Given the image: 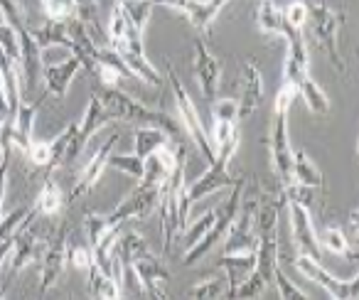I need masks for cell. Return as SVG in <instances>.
<instances>
[{
  "mask_svg": "<svg viewBox=\"0 0 359 300\" xmlns=\"http://www.w3.org/2000/svg\"><path fill=\"white\" fill-rule=\"evenodd\" d=\"M170 175H172V170H170V168L165 165V163L153 153V156L145 158V170H143V177H140V182H143V185L163 187L165 180H168Z\"/></svg>",
  "mask_w": 359,
  "mask_h": 300,
  "instance_id": "36",
  "label": "cell"
},
{
  "mask_svg": "<svg viewBox=\"0 0 359 300\" xmlns=\"http://www.w3.org/2000/svg\"><path fill=\"white\" fill-rule=\"evenodd\" d=\"M293 182L315 187V190L323 187V172H320V168L310 161V156L305 153V150H295L293 153Z\"/></svg>",
  "mask_w": 359,
  "mask_h": 300,
  "instance_id": "24",
  "label": "cell"
},
{
  "mask_svg": "<svg viewBox=\"0 0 359 300\" xmlns=\"http://www.w3.org/2000/svg\"><path fill=\"white\" fill-rule=\"evenodd\" d=\"M195 76L197 84L202 89V96L207 101H212L219 89V76H222V62L212 55V50L207 47V42L202 37L195 40Z\"/></svg>",
  "mask_w": 359,
  "mask_h": 300,
  "instance_id": "12",
  "label": "cell"
},
{
  "mask_svg": "<svg viewBox=\"0 0 359 300\" xmlns=\"http://www.w3.org/2000/svg\"><path fill=\"white\" fill-rule=\"evenodd\" d=\"M298 96H303V101H305V106H308L313 114H318V116H325V114H330V99H327V94H325L323 89H320L318 84H315L310 76H305L303 81L298 84Z\"/></svg>",
  "mask_w": 359,
  "mask_h": 300,
  "instance_id": "27",
  "label": "cell"
},
{
  "mask_svg": "<svg viewBox=\"0 0 359 300\" xmlns=\"http://www.w3.org/2000/svg\"><path fill=\"white\" fill-rule=\"evenodd\" d=\"M285 205V192H266L256 207V236H273L278 226V212Z\"/></svg>",
  "mask_w": 359,
  "mask_h": 300,
  "instance_id": "19",
  "label": "cell"
},
{
  "mask_svg": "<svg viewBox=\"0 0 359 300\" xmlns=\"http://www.w3.org/2000/svg\"><path fill=\"white\" fill-rule=\"evenodd\" d=\"M285 205H288L290 229H293V241H295V246H298V254L320 261V239H318V234H315L310 210L293 200H285Z\"/></svg>",
  "mask_w": 359,
  "mask_h": 300,
  "instance_id": "11",
  "label": "cell"
},
{
  "mask_svg": "<svg viewBox=\"0 0 359 300\" xmlns=\"http://www.w3.org/2000/svg\"><path fill=\"white\" fill-rule=\"evenodd\" d=\"M283 18H285V22H288L290 27H298V30H303V25L308 22V6H305L303 0H298V3H290V6L283 11Z\"/></svg>",
  "mask_w": 359,
  "mask_h": 300,
  "instance_id": "49",
  "label": "cell"
},
{
  "mask_svg": "<svg viewBox=\"0 0 359 300\" xmlns=\"http://www.w3.org/2000/svg\"><path fill=\"white\" fill-rule=\"evenodd\" d=\"M35 42L42 50H50V47H62V50L72 52V37H69V27L67 22H57V20H47L42 27L30 30Z\"/></svg>",
  "mask_w": 359,
  "mask_h": 300,
  "instance_id": "23",
  "label": "cell"
},
{
  "mask_svg": "<svg viewBox=\"0 0 359 300\" xmlns=\"http://www.w3.org/2000/svg\"><path fill=\"white\" fill-rule=\"evenodd\" d=\"M320 246L327 249V251H332L334 256H347V259L357 261V251L349 249V241H347V236H344L342 229H334V226L325 229L323 236H320Z\"/></svg>",
  "mask_w": 359,
  "mask_h": 300,
  "instance_id": "32",
  "label": "cell"
},
{
  "mask_svg": "<svg viewBox=\"0 0 359 300\" xmlns=\"http://www.w3.org/2000/svg\"><path fill=\"white\" fill-rule=\"evenodd\" d=\"M308 22H310V30H313V37L318 42L320 50L327 55L330 64L344 74L347 71V64H344L342 55H339V47H337V32L344 22V13L342 11H334L330 8L327 3H313L308 6Z\"/></svg>",
  "mask_w": 359,
  "mask_h": 300,
  "instance_id": "3",
  "label": "cell"
},
{
  "mask_svg": "<svg viewBox=\"0 0 359 300\" xmlns=\"http://www.w3.org/2000/svg\"><path fill=\"white\" fill-rule=\"evenodd\" d=\"M37 254H40V241H37V236L30 231V226L27 229H22L20 234L13 239V251H11V268L15 271H22L25 266H30L32 261L37 259Z\"/></svg>",
  "mask_w": 359,
  "mask_h": 300,
  "instance_id": "21",
  "label": "cell"
},
{
  "mask_svg": "<svg viewBox=\"0 0 359 300\" xmlns=\"http://www.w3.org/2000/svg\"><path fill=\"white\" fill-rule=\"evenodd\" d=\"M295 268H298L305 278L315 280L320 288L327 290L330 298L357 300V288H359L357 275H354V278H349V280H339V278H334L330 271H325L323 266H320V261L310 259V256H303V254H298V259H295Z\"/></svg>",
  "mask_w": 359,
  "mask_h": 300,
  "instance_id": "8",
  "label": "cell"
},
{
  "mask_svg": "<svg viewBox=\"0 0 359 300\" xmlns=\"http://www.w3.org/2000/svg\"><path fill=\"white\" fill-rule=\"evenodd\" d=\"M168 138H170V135L165 133V130L155 128V125H138V130H135V138H133V148H135L133 153L145 161L148 156H153L160 145L168 143Z\"/></svg>",
  "mask_w": 359,
  "mask_h": 300,
  "instance_id": "25",
  "label": "cell"
},
{
  "mask_svg": "<svg viewBox=\"0 0 359 300\" xmlns=\"http://www.w3.org/2000/svg\"><path fill=\"white\" fill-rule=\"evenodd\" d=\"M278 268V241L273 236H259V246H256V273L273 285V271Z\"/></svg>",
  "mask_w": 359,
  "mask_h": 300,
  "instance_id": "22",
  "label": "cell"
},
{
  "mask_svg": "<svg viewBox=\"0 0 359 300\" xmlns=\"http://www.w3.org/2000/svg\"><path fill=\"white\" fill-rule=\"evenodd\" d=\"M35 207H37V212H40V214H57V212L62 210V190H60V185L52 180V177H47V180H45V185H42Z\"/></svg>",
  "mask_w": 359,
  "mask_h": 300,
  "instance_id": "31",
  "label": "cell"
},
{
  "mask_svg": "<svg viewBox=\"0 0 359 300\" xmlns=\"http://www.w3.org/2000/svg\"><path fill=\"white\" fill-rule=\"evenodd\" d=\"M128 18H126L123 8H121V3L116 0L114 3V11H111V20H109V40L111 45H116V42H121L126 37V32H128Z\"/></svg>",
  "mask_w": 359,
  "mask_h": 300,
  "instance_id": "41",
  "label": "cell"
},
{
  "mask_svg": "<svg viewBox=\"0 0 359 300\" xmlns=\"http://www.w3.org/2000/svg\"><path fill=\"white\" fill-rule=\"evenodd\" d=\"M84 229H86V239H89V246L94 249L96 244H99L101 239H104L106 234H109L111 229H116L114 224H111L109 219H106V214H86L84 217Z\"/></svg>",
  "mask_w": 359,
  "mask_h": 300,
  "instance_id": "38",
  "label": "cell"
},
{
  "mask_svg": "<svg viewBox=\"0 0 359 300\" xmlns=\"http://www.w3.org/2000/svg\"><path fill=\"white\" fill-rule=\"evenodd\" d=\"M215 217H217V212L215 210H210V212H205V214L200 217L197 221H187V226L182 229V241H185V251L190 249V246H195L197 241L202 239V236L207 234V231L212 229V224H215Z\"/></svg>",
  "mask_w": 359,
  "mask_h": 300,
  "instance_id": "34",
  "label": "cell"
},
{
  "mask_svg": "<svg viewBox=\"0 0 359 300\" xmlns=\"http://www.w3.org/2000/svg\"><path fill=\"white\" fill-rule=\"evenodd\" d=\"M212 121H231L236 123L239 121V106L234 99H219L212 106Z\"/></svg>",
  "mask_w": 359,
  "mask_h": 300,
  "instance_id": "48",
  "label": "cell"
},
{
  "mask_svg": "<svg viewBox=\"0 0 359 300\" xmlns=\"http://www.w3.org/2000/svg\"><path fill=\"white\" fill-rule=\"evenodd\" d=\"M111 121H114V116H111V111L106 109L104 104H101L99 96L91 94L89 106H86V111H84V118H81L79 128H76L74 140H72L69 150H67L65 165H67V163H74L76 158L81 156V150L86 148V143H89V140L94 138V133H99L101 128H106V125H109Z\"/></svg>",
  "mask_w": 359,
  "mask_h": 300,
  "instance_id": "9",
  "label": "cell"
},
{
  "mask_svg": "<svg viewBox=\"0 0 359 300\" xmlns=\"http://www.w3.org/2000/svg\"><path fill=\"white\" fill-rule=\"evenodd\" d=\"M67 226H62L57 239L47 246L45 259H42V268H40V293H47L52 285L60 280V275L65 273V264H67Z\"/></svg>",
  "mask_w": 359,
  "mask_h": 300,
  "instance_id": "17",
  "label": "cell"
},
{
  "mask_svg": "<svg viewBox=\"0 0 359 300\" xmlns=\"http://www.w3.org/2000/svg\"><path fill=\"white\" fill-rule=\"evenodd\" d=\"M109 67V69H114V71H118V76L121 79H135L133 76V71L126 67V62H123V57L118 55V52L114 50V47H101L99 45V52H96V67Z\"/></svg>",
  "mask_w": 359,
  "mask_h": 300,
  "instance_id": "37",
  "label": "cell"
},
{
  "mask_svg": "<svg viewBox=\"0 0 359 300\" xmlns=\"http://www.w3.org/2000/svg\"><path fill=\"white\" fill-rule=\"evenodd\" d=\"M264 101V79L254 60L246 62L244 67V84H241V96L236 101L239 106V118H249Z\"/></svg>",
  "mask_w": 359,
  "mask_h": 300,
  "instance_id": "18",
  "label": "cell"
},
{
  "mask_svg": "<svg viewBox=\"0 0 359 300\" xmlns=\"http://www.w3.org/2000/svg\"><path fill=\"white\" fill-rule=\"evenodd\" d=\"M0 50L6 52L15 64H20V42H18V32L8 22H0Z\"/></svg>",
  "mask_w": 359,
  "mask_h": 300,
  "instance_id": "42",
  "label": "cell"
},
{
  "mask_svg": "<svg viewBox=\"0 0 359 300\" xmlns=\"http://www.w3.org/2000/svg\"><path fill=\"white\" fill-rule=\"evenodd\" d=\"M89 293L94 298H121V290L116 288V283L111 280V275L106 271H101L96 264L89 266Z\"/></svg>",
  "mask_w": 359,
  "mask_h": 300,
  "instance_id": "29",
  "label": "cell"
},
{
  "mask_svg": "<svg viewBox=\"0 0 359 300\" xmlns=\"http://www.w3.org/2000/svg\"><path fill=\"white\" fill-rule=\"evenodd\" d=\"M256 197H246L241 200L239 214L231 221L229 231L224 236V254H254L259 246V236H256Z\"/></svg>",
  "mask_w": 359,
  "mask_h": 300,
  "instance_id": "7",
  "label": "cell"
},
{
  "mask_svg": "<svg viewBox=\"0 0 359 300\" xmlns=\"http://www.w3.org/2000/svg\"><path fill=\"white\" fill-rule=\"evenodd\" d=\"M168 79H170V86H172V96H175V106H177L180 123H182L185 133L192 138V143L197 145V150H200L202 156L207 158V163H212V161H215V156H217L215 143H212L210 133H207L205 123H202L200 114H197V106L192 104L185 84H182V81L177 79V74H175L172 64H168Z\"/></svg>",
  "mask_w": 359,
  "mask_h": 300,
  "instance_id": "6",
  "label": "cell"
},
{
  "mask_svg": "<svg viewBox=\"0 0 359 300\" xmlns=\"http://www.w3.org/2000/svg\"><path fill=\"white\" fill-rule=\"evenodd\" d=\"M130 268H133L135 278H138L140 288H143L145 293L153 295V298H165L163 285L170 280V271L165 268L163 261L155 259L153 254H145L130 261Z\"/></svg>",
  "mask_w": 359,
  "mask_h": 300,
  "instance_id": "15",
  "label": "cell"
},
{
  "mask_svg": "<svg viewBox=\"0 0 359 300\" xmlns=\"http://www.w3.org/2000/svg\"><path fill=\"white\" fill-rule=\"evenodd\" d=\"M244 192H246V177H236V182L231 185V195L229 200L224 202V205L219 207L215 217V224H212V229L207 231L205 236H202L200 241H197L195 246H190V249L185 251V259H182V264L185 266H192L197 264L200 259H205L207 254H210L212 249L217 246V241H222L226 236V231H229L231 221L236 219V214H239V207H241V200H244Z\"/></svg>",
  "mask_w": 359,
  "mask_h": 300,
  "instance_id": "4",
  "label": "cell"
},
{
  "mask_svg": "<svg viewBox=\"0 0 359 300\" xmlns=\"http://www.w3.org/2000/svg\"><path fill=\"white\" fill-rule=\"evenodd\" d=\"M190 298H197V300H215V298H219V295H224V280L222 278H205V280H200V283H195L190 288Z\"/></svg>",
  "mask_w": 359,
  "mask_h": 300,
  "instance_id": "40",
  "label": "cell"
},
{
  "mask_svg": "<svg viewBox=\"0 0 359 300\" xmlns=\"http://www.w3.org/2000/svg\"><path fill=\"white\" fill-rule=\"evenodd\" d=\"M273 285H276V290H278V295L283 300H305V298H308V293H303V290H300L298 285H295L293 280H290L288 275L280 271V266L273 271Z\"/></svg>",
  "mask_w": 359,
  "mask_h": 300,
  "instance_id": "43",
  "label": "cell"
},
{
  "mask_svg": "<svg viewBox=\"0 0 359 300\" xmlns=\"http://www.w3.org/2000/svg\"><path fill=\"white\" fill-rule=\"evenodd\" d=\"M74 18L94 30L99 22V0H74Z\"/></svg>",
  "mask_w": 359,
  "mask_h": 300,
  "instance_id": "45",
  "label": "cell"
},
{
  "mask_svg": "<svg viewBox=\"0 0 359 300\" xmlns=\"http://www.w3.org/2000/svg\"><path fill=\"white\" fill-rule=\"evenodd\" d=\"M11 118V109H8V99H6V89H3V76H0V123Z\"/></svg>",
  "mask_w": 359,
  "mask_h": 300,
  "instance_id": "52",
  "label": "cell"
},
{
  "mask_svg": "<svg viewBox=\"0 0 359 300\" xmlns=\"http://www.w3.org/2000/svg\"><path fill=\"white\" fill-rule=\"evenodd\" d=\"M81 69H84V64H81V60L74 55L57 62V64H47L45 62V67H42V79H45L47 94L57 96V99H65L72 81L76 79V74H79Z\"/></svg>",
  "mask_w": 359,
  "mask_h": 300,
  "instance_id": "16",
  "label": "cell"
},
{
  "mask_svg": "<svg viewBox=\"0 0 359 300\" xmlns=\"http://www.w3.org/2000/svg\"><path fill=\"white\" fill-rule=\"evenodd\" d=\"M239 130H236V123H231V121H215V125H212V143H215V148L217 145H222V143H226V140L231 138V135H236Z\"/></svg>",
  "mask_w": 359,
  "mask_h": 300,
  "instance_id": "50",
  "label": "cell"
},
{
  "mask_svg": "<svg viewBox=\"0 0 359 300\" xmlns=\"http://www.w3.org/2000/svg\"><path fill=\"white\" fill-rule=\"evenodd\" d=\"M153 6H165L170 11H180L182 15H187L195 6V0H153Z\"/></svg>",
  "mask_w": 359,
  "mask_h": 300,
  "instance_id": "51",
  "label": "cell"
},
{
  "mask_svg": "<svg viewBox=\"0 0 359 300\" xmlns=\"http://www.w3.org/2000/svg\"><path fill=\"white\" fill-rule=\"evenodd\" d=\"M25 156L35 168H50L52 165V145H50V140H32Z\"/></svg>",
  "mask_w": 359,
  "mask_h": 300,
  "instance_id": "46",
  "label": "cell"
},
{
  "mask_svg": "<svg viewBox=\"0 0 359 300\" xmlns=\"http://www.w3.org/2000/svg\"><path fill=\"white\" fill-rule=\"evenodd\" d=\"M40 111V101H20L18 111L6 121L8 135H11V145L18 148L25 156L27 148L35 138H32V128H35V116Z\"/></svg>",
  "mask_w": 359,
  "mask_h": 300,
  "instance_id": "13",
  "label": "cell"
},
{
  "mask_svg": "<svg viewBox=\"0 0 359 300\" xmlns=\"http://www.w3.org/2000/svg\"><path fill=\"white\" fill-rule=\"evenodd\" d=\"M67 261L76 266L81 271H89V266L94 264V256H91V246L89 244H74V246H67Z\"/></svg>",
  "mask_w": 359,
  "mask_h": 300,
  "instance_id": "47",
  "label": "cell"
},
{
  "mask_svg": "<svg viewBox=\"0 0 359 300\" xmlns=\"http://www.w3.org/2000/svg\"><path fill=\"white\" fill-rule=\"evenodd\" d=\"M158 200H160V187L158 185H143L140 182L114 212L106 214V219L111 221L114 226H121L123 221L128 219H145L150 212L158 207Z\"/></svg>",
  "mask_w": 359,
  "mask_h": 300,
  "instance_id": "10",
  "label": "cell"
},
{
  "mask_svg": "<svg viewBox=\"0 0 359 300\" xmlns=\"http://www.w3.org/2000/svg\"><path fill=\"white\" fill-rule=\"evenodd\" d=\"M295 96H298V89L283 81L280 91L276 94L273 116H271V163H273V170L278 175V180L283 182V187L293 182V150H290L288 140V109L295 101Z\"/></svg>",
  "mask_w": 359,
  "mask_h": 300,
  "instance_id": "2",
  "label": "cell"
},
{
  "mask_svg": "<svg viewBox=\"0 0 359 300\" xmlns=\"http://www.w3.org/2000/svg\"><path fill=\"white\" fill-rule=\"evenodd\" d=\"M47 18L57 22H67L74 18V0H42Z\"/></svg>",
  "mask_w": 359,
  "mask_h": 300,
  "instance_id": "44",
  "label": "cell"
},
{
  "mask_svg": "<svg viewBox=\"0 0 359 300\" xmlns=\"http://www.w3.org/2000/svg\"><path fill=\"white\" fill-rule=\"evenodd\" d=\"M219 268L226 271V298L231 295V290L256 268V251L254 254H224L219 261H217Z\"/></svg>",
  "mask_w": 359,
  "mask_h": 300,
  "instance_id": "20",
  "label": "cell"
},
{
  "mask_svg": "<svg viewBox=\"0 0 359 300\" xmlns=\"http://www.w3.org/2000/svg\"><path fill=\"white\" fill-rule=\"evenodd\" d=\"M256 20H259V27L269 35H280L285 27V18L283 11L276 6L273 0H261L259 13H256Z\"/></svg>",
  "mask_w": 359,
  "mask_h": 300,
  "instance_id": "28",
  "label": "cell"
},
{
  "mask_svg": "<svg viewBox=\"0 0 359 300\" xmlns=\"http://www.w3.org/2000/svg\"><path fill=\"white\" fill-rule=\"evenodd\" d=\"M76 128H79V123H69L65 130H62L60 135H57L55 140H50V145H52V165H50V170H55V168L65 165L67 150H69L72 140H74Z\"/></svg>",
  "mask_w": 359,
  "mask_h": 300,
  "instance_id": "35",
  "label": "cell"
},
{
  "mask_svg": "<svg viewBox=\"0 0 359 300\" xmlns=\"http://www.w3.org/2000/svg\"><path fill=\"white\" fill-rule=\"evenodd\" d=\"M118 143V133L109 135V138L104 140V143L99 145V150H96L94 156L89 158V163H86L84 168H81L79 177H76L74 187H72V197H79V195H86V192L91 190V187L99 182V177L104 175L106 165H109V158L111 153H114V145Z\"/></svg>",
  "mask_w": 359,
  "mask_h": 300,
  "instance_id": "14",
  "label": "cell"
},
{
  "mask_svg": "<svg viewBox=\"0 0 359 300\" xmlns=\"http://www.w3.org/2000/svg\"><path fill=\"white\" fill-rule=\"evenodd\" d=\"M118 3H121V8H123L130 25H133L138 32H143L150 20V15H153V8H155L153 0H118Z\"/></svg>",
  "mask_w": 359,
  "mask_h": 300,
  "instance_id": "30",
  "label": "cell"
},
{
  "mask_svg": "<svg viewBox=\"0 0 359 300\" xmlns=\"http://www.w3.org/2000/svg\"><path fill=\"white\" fill-rule=\"evenodd\" d=\"M269 288V283H266L264 278H261L256 271H251L249 275H246L244 280H241L239 285H236L234 290H231L229 298H259L264 290Z\"/></svg>",
  "mask_w": 359,
  "mask_h": 300,
  "instance_id": "39",
  "label": "cell"
},
{
  "mask_svg": "<svg viewBox=\"0 0 359 300\" xmlns=\"http://www.w3.org/2000/svg\"><path fill=\"white\" fill-rule=\"evenodd\" d=\"M109 165L116 168L118 172H123V175L133 177V180H138V182H140V177H143V170H145V161L135 156V153H126V156L111 153Z\"/></svg>",
  "mask_w": 359,
  "mask_h": 300,
  "instance_id": "33",
  "label": "cell"
},
{
  "mask_svg": "<svg viewBox=\"0 0 359 300\" xmlns=\"http://www.w3.org/2000/svg\"><path fill=\"white\" fill-rule=\"evenodd\" d=\"M91 94L99 96V101L111 111L114 121H126V123H138V125H155V128L165 130L170 138L180 135V123L168 116L165 111H155L143 106L140 101H135L133 96H128L126 91L116 89V86H99Z\"/></svg>",
  "mask_w": 359,
  "mask_h": 300,
  "instance_id": "1",
  "label": "cell"
},
{
  "mask_svg": "<svg viewBox=\"0 0 359 300\" xmlns=\"http://www.w3.org/2000/svg\"><path fill=\"white\" fill-rule=\"evenodd\" d=\"M236 148H239V133L231 135V138L226 140V143L217 145V148H215L217 156H215V161L210 163V168H207V170L202 172V175L197 177V180L192 182V185L185 190L187 202H190V205H195V202L205 200V197L212 195V192L224 190V187L234 185L236 177L229 175V163H231V158H234Z\"/></svg>",
  "mask_w": 359,
  "mask_h": 300,
  "instance_id": "5",
  "label": "cell"
},
{
  "mask_svg": "<svg viewBox=\"0 0 359 300\" xmlns=\"http://www.w3.org/2000/svg\"><path fill=\"white\" fill-rule=\"evenodd\" d=\"M11 251H13V239H3V241H0V266L11 259Z\"/></svg>",
  "mask_w": 359,
  "mask_h": 300,
  "instance_id": "53",
  "label": "cell"
},
{
  "mask_svg": "<svg viewBox=\"0 0 359 300\" xmlns=\"http://www.w3.org/2000/svg\"><path fill=\"white\" fill-rule=\"evenodd\" d=\"M37 214V207H18L11 214L0 217V241L3 239H15L22 229L32 224Z\"/></svg>",
  "mask_w": 359,
  "mask_h": 300,
  "instance_id": "26",
  "label": "cell"
}]
</instances>
